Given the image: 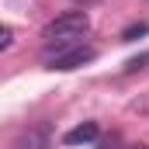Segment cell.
Listing matches in <instances>:
<instances>
[{
  "label": "cell",
  "mask_w": 149,
  "mask_h": 149,
  "mask_svg": "<svg viewBox=\"0 0 149 149\" xmlns=\"http://www.w3.org/2000/svg\"><path fill=\"white\" fill-rule=\"evenodd\" d=\"M87 31H90L87 10H66V14H59L56 21H49L42 28V38L49 45H76V38H83Z\"/></svg>",
  "instance_id": "1"
},
{
  "label": "cell",
  "mask_w": 149,
  "mask_h": 149,
  "mask_svg": "<svg viewBox=\"0 0 149 149\" xmlns=\"http://www.w3.org/2000/svg\"><path fill=\"white\" fill-rule=\"evenodd\" d=\"M97 59V49H90V45H49L45 49V63H49V70H80V66H87V63H94Z\"/></svg>",
  "instance_id": "2"
},
{
  "label": "cell",
  "mask_w": 149,
  "mask_h": 149,
  "mask_svg": "<svg viewBox=\"0 0 149 149\" xmlns=\"http://www.w3.org/2000/svg\"><path fill=\"white\" fill-rule=\"evenodd\" d=\"M97 139H101V125L97 121H83V125H76V128H70L63 135L66 146H87V142H97Z\"/></svg>",
  "instance_id": "3"
},
{
  "label": "cell",
  "mask_w": 149,
  "mask_h": 149,
  "mask_svg": "<svg viewBox=\"0 0 149 149\" xmlns=\"http://www.w3.org/2000/svg\"><path fill=\"white\" fill-rule=\"evenodd\" d=\"M14 149H49V125H38V128H28L14 139Z\"/></svg>",
  "instance_id": "4"
},
{
  "label": "cell",
  "mask_w": 149,
  "mask_h": 149,
  "mask_svg": "<svg viewBox=\"0 0 149 149\" xmlns=\"http://www.w3.org/2000/svg\"><path fill=\"white\" fill-rule=\"evenodd\" d=\"M146 31H149V24H146V21H139V24H128V28L121 31V42H135V38H139V35H146Z\"/></svg>",
  "instance_id": "5"
},
{
  "label": "cell",
  "mask_w": 149,
  "mask_h": 149,
  "mask_svg": "<svg viewBox=\"0 0 149 149\" xmlns=\"http://www.w3.org/2000/svg\"><path fill=\"white\" fill-rule=\"evenodd\" d=\"M14 45V28L10 24H0V52H7Z\"/></svg>",
  "instance_id": "6"
},
{
  "label": "cell",
  "mask_w": 149,
  "mask_h": 149,
  "mask_svg": "<svg viewBox=\"0 0 149 149\" xmlns=\"http://www.w3.org/2000/svg\"><path fill=\"white\" fill-rule=\"evenodd\" d=\"M142 63H149V52H146V56H139V59H128V73H132V70H139Z\"/></svg>",
  "instance_id": "7"
},
{
  "label": "cell",
  "mask_w": 149,
  "mask_h": 149,
  "mask_svg": "<svg viewBox=\"0 0 149 149\" xmlns=\"http://www.w3.org/2000/svg\"><path fill=\"white\" fill-rule=\"evenodd\" d=\"M128 149H149V146H128Z\"/></svg>",
  "instance_id": "8"
}]
</instances>
